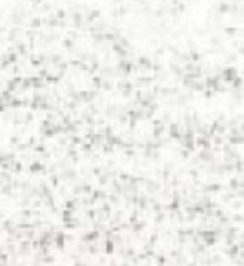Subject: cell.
Listing matches in <instances>:
<instances>
[{"label":"cell","instance_id":"cell-4","mask_svg":"<svg viewBox=\"0 0 244 266\" xmlns=\"http://www.w3.org/2000/svg\"><path fill=\"white\" fill-rule=\"evenodd\" d=\"M98 235H99V232H98V231H91L90 234H87V235L84 237V242H91V240H96Z\"/></svg>","mask_w":244,"mask_h":266},{"label":"cell","instance_id":"cell-3","mask_svg":"<svg viewBox=\"0 0 244 266\" xmlns=\"http://www.w3.org/2000/svg\"><path fill=\"white\" fill-rule=\"evenodd\" d=\"M199 158L202 159V161H212V159H213V153L209 149H204V152H201Z\"/></svg>","mask_w":244,"mask_h":266},{"label":"cell","instance_id":"cell-9","mask_svg":"<svg viewBox=\"0 0 244 266\" xmlns=\"http://www.w3.org/2000/svg\"><path fill=\"white\" fill-rule=\"evenodd\" d=\"M30 170L31 172H39V170H42V164H39V163H34L30 166Z\"/></svg>","mask_w":244,"mask_h":266},{"label":"cell","instance_id":"cell-19","mask_svg":"<svg viewBox=\"0 0 244 266\" xmlns=\"http://www.w3.org/2000/svg\"><path fill=\"white\" fill-rule=\"evenodd\" d=\"M221 142H223V139H221V138H218V136L215 138V144H216V145H221Z\"/></svg>","mask_w":244,"mask_h":266},{"label":"cell","instance_id":"cell-13","mask_svg":"<svg viewBox=\"0 0 244 266\" xmlns=\"http://www.w3.org/2000/svg\"><path fill=\"white\" fill-rule=\"evenodd\" d=\"M102 88L104 90H111V82L110 81H102Z\"/></svg>","mask_w":244,"mask_h":266},{"label":"cell","instance_id":"cell-8","mask_svg":"<svg viewBox=\"0 0 244 266\" xmlns=\"http://www.w3.org/2000/svg\"><path fill=\"white\" fill-rule=\"evenodd\" d=\"M139 63L144 66V68H150V66H152V63L148 62V59H147V57H141V59H139Z\"/></svg>","mask_w":244,"mask_h":266},{"label":"cell","instance_id":"cell-12","mask_svg":"<svg viewBox=\"0 0 244 266\" xmlns=\"http://www.w3.org/2000/svg\"><path fill=\"white\" fill-rule=\"evenodd\" d=\"M105 251L108 254H111L113 252V242H105Z\"/></svg>","mask_w":244,"mask_h":266},{"label":"cell","instance_id":"cell-28","mask_svg":"<svg viewBox=\"0 0 244 266\" xmlns=\"http://www.w3.org/2000/svg\"><path fill=\"white\" fill-rule=\"evenodd\" d=\"M242 91H244V85H242Z\"/></svg>","mask_w":244,"mask_h":266},{"label":"cell","instance_id":"cell-20","mask_svg":"<svg viewBox=\"0 0 244 266\" xmlns=\"http://www.w3.org/2000/svg\"><path fill=\"white\" fill-rule=\"evenodd\" d=\"M65 47H66V48H71V47H73V42H71V41H65Z\"/></svg>","mask_w":244,"mask_h":266},{"label":"cell","instance_id":"cell-17","mask_svg":"<svg viewBox=\"0 0 244 266\" xmlns=\"http://www.w3.org/2000/svg\"><path fill=\"white\" fill-rule=\"evenodd\" d=\"M210 42H212V45H213V47H218V45H220V39H216V37H213V39H212V41H210Z\"/></svg>","mask_w":244,"mask_h":266},{"label":"cell","instance_id":"cell-25","mask_svg":"<svg viewBox=\"0 0 244 266\" xmlns=\"http://www.w3.org/2000/svg\"><path fill=\"white\" fill-rule=\"evenodd\" d=\"M238 53H239V54H244V47H239V50H238Z\"/></svg>","mask_w":244,"mask_h":266},{"label":"cell","instance_id":"cell-2","mask_svg":"<svg viewBox=\"0 0 244 266\" xmlns=\"http://www.w3.org/2000/svg\"><path fill=\"white\" fill-rule=\"evenodd\" d=\"M94 98H96V93H94V91H84V93H80V101L90 102V101H93Z\"/></svg>","mask_w":244,"mask_h":266},{"label":"cell","instance_id":"cell-21","mask_svg":"<svg viewBox=\"0 0 244 266\" xmlns=\"http://www.w3.org/2000/svg\"><path fill=\"white\" fill-rule=\"evenodd\" d=\"M90 252H91V254H96V252H98V249L94 248V246H90Z\"/></svg>","mask_w":244,"mask_h":266},{"label":"cell","instance_id":"cell-7","mask_svg":"<svg viewBox=\"0 0 244 266\" xmlns=\"http://www.w3.org/2000/svg\"><path fill=\"white\" fill-rule=\"evenodd\" d=\"M73 218H71V212H70V209H66L65 212H63V221L65 223H70Z\"/></svg>","mask_w":244,"mask_h":266},{"label":"cell","instance_id":"cell-14","mask_svg":"<svg viewBox=\"0 0 244 266\" xmlns=\"http://www.w3.org/2000/svg\"><path fill=\"white\" fill-rule=\"evenodd\" d=\"M40 26V19H33L31 22V28H39Z\"/></svg>","mask_w":244,"mask_h":266},{"label":"cell","instance_id":"cell-26","mask_svg":"<svg viewBox=\"0 0 244 266\" xmlns=\"http://www.w3.org/2000/svg\"><path fill=\"white\" fill-rule=\"evenodd\" d=\"M158 261H159V263H165V258H164V257H159Z\"/></svg>","mask_w":244,"mask_h":266},{"label":"cell","instance_id":"cell-16","mask_svg":"<svg viewBox=\"0 0 244 266\" xmlns=\"http://www.w3.org/2000/svg\"><path fill=\"white\" fill-rule=\"evenodd\" d=\"M66 209H70V210H73L74 209V201H66Z\"/></svg>","mask_w":244,"mask_h":266},{"label":"cell","instance_id":"cell-10","mask_svg":"<svg viewBox=\"0 0 244 266\" xmlns=\"http://www.w3.org/2000/svg\"><path fill=\"white\" fill-rule=\"evenodd\" d=\"M147 187H148V190H150V192H155V190L158 189V184H156V183H152V181H148V183H147Z\"/></svg>","mask_w":244,"mask_h":266},{"label":"cell","instance_id":"cell-1","mask_svg":"<svg viewBox=\"0 0 244 266\" xmlns=\"http://www.w3.org/2000/svg\"><path fill=\"white\" fill-rule=\"evenodd\" d=\"M221 76H223L224 82H233V79L238 76V73H236V70L233 68V66H227V68H224L221 71Z\"/></svg>","mask_w":244,"mask_h":266},{"label":"cell","instance_id":"cell-11","mask_svg":"<svg viewBox=\"0 0 244 266\" xmlns=\"http://www.w3.org/2000/svg\"><path fill=\"white\" fill-rule=\"evenodd\" d=\"M239 186H241V184H239V181H238L236 178H233V180H230V187H232V189H238V187H239Z\"/></svg>","mask_w":244,"mask_h":266},{"label":"cell","instance_id":"cell-6","mask_svg":"<svg viewBox=\"0 0 244 266\" xmlns=\"http://www.w3.org/2000/svg\"><path fill=\"white\" fill-rule=\"evenodd\" d=\"M220 189H221L220 184H210V186H207V187H206V190H209V192H218Z\"/></svg>","mask_w":244,"mask_h":266},{"label":"cell","instance_id":"cell-15","mask_svg":"<svg viewBox=\"0 0 244 266\" xmlns=\"http://www.w3.org/2000/svg\"><path fill=\"white\" fill-rule=\"evenodd\" d=\"M142 228H144V224H142V223H138V224L133 226V231H134V232H139V229H142Z\"/></svg>","mask_w":244,"mask_h":266},{"label":"cell","instance_id":"cell-18","mask_svg":"<svg viewBox=\"0 0 244 266\" xmlns=\"http://www.w3.org/2000/svg\"><path fill=\"white\" fill-rule=\"evenodd\" d=\"M233 60H236V54H229L227 56V62H233Z\"/></svg>","mask_w":244,"mask_h":266},{"label":"cell","instance_id":"cell-27","mask_svg":"<svg viewBox=\"0 0 244 266\" xmlns=\"http://www.w3.org/2000/svg\"><path fill=\"white\" fill-rule=\"evenodd\" d=\"M242 240H244V234H242Z\"/></svg>","mask_w":244,"mask_h":266},{"label":"cell","instance_id":"cell-23","mask_svg":"<svg viewBox=\"0 0 244 266\" xmlns=\"http://www.w3.org/2000/svg\"><path fill=\"white\" fill-rule=\"evenodd\" d=\"M25 118H26V121H31V119H33V115H31V113H28Z\"/></svg>","mask_w":244,"mask_h":266},{"label":"cell","instance_id":"cell-22","mask_svg":"<svg viewBox=\"0 0 244 266\" xmlns=\"http://www.w3.org/2000/svg\"><path fill=\"white\" fill-rule=\"evenodd\" d=\"M9 192H11L9 187H3V193H5V195H9Z\"/></svg>","mask_w":244,"mask_h":266},{"label":"cell","instance_id":"cell-24","mask_svg":"<svg viewBox=\"0 0 244 266\" xmlns=\"http://www.w3.org/2000/svg\"><path fill=\"white\" fill-rule=\"evenodd\" d=\"M16 170L20 172V170H22V164H16Z\"/></svg>","mask_w":244,"mask_h":266},{"label":"cell","instance_id":"cell-5","mask_svg":"<svg viewBox=\"0 0 244 266\" xmlns=\"http://www.w3.org/2000/svg\"><path fill=\"white\" fill-rule=\"evenodd\" d=\"M232 85H233V88H242V85H244V82H242V79L239 77V76H236L235 79H233V82H232Z\"/></svg>","mask_w":244,"mask_h":266}]
</instances>
